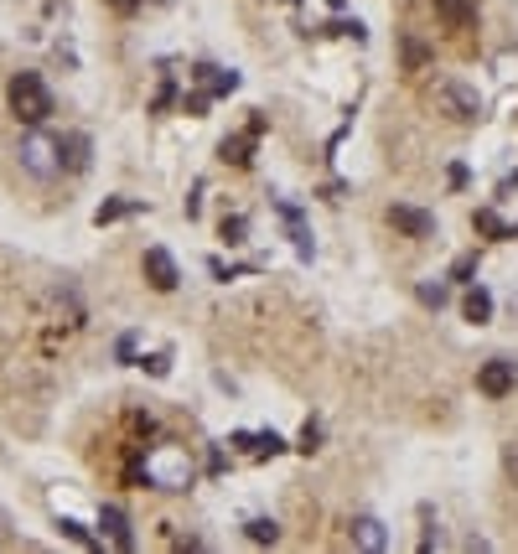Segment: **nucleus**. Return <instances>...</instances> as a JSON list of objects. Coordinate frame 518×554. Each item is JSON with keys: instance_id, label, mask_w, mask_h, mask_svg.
<instances>
[{"instance_id": "obj_1", "label": "nucleus", "mask_w": 518, "mask_h": 554, "mask_svg": "<svg viewBox=\"0 0 518 554\" xmlns=\"http://www.w3.org/2000/svg\"><path fill=\"white\" fill-rule=\"evenodd\" d=\"M135 477L146 487H161V493H187L192 487V462L177 446H155V451H146V462L135 466Z\"/></svg>"}, {"instance_id": "obj_2", "label": "nucleus", "mask_w": 518, "mask_h": 554, "mask_svg": "<svg viewBox=\"0 0 518 554\" xmlns=\"http://www.w3.org/2000/svg\"><path fill=\"white\" fill-rule=\"evenodd\" d=\"M16 155H21V171H27L31 182L47 186V182H58L62 177V146H58V135H47L42 124H27Z\"/></svg>"}, {"instance_id": "obj_3", "label": "nucleus", "mask_w": 518, "mask_h": 554, "mask_svg": "<svg viewBox=\"0 0 518 554\" xmlns=\"http://www.w3.org/2000/svg\"><path fill=\"white\" fill-rule=\"evenodd\" d=\"M5 99H11V115L21 124H47V115H52V93L36 73H16L5 83Z\"/></svg>"}, {"instance_id": "obj_4", "label": "nucleus", "mask_w": 518, "mask_h": 554, "mask_svg": "<svg viewBox=\"0 0 518 554\" xmlns=\"http://www.w3.org/2000/svg\"><path fill=\"white\" fill-rule=\"evenodd\" d=\"M435 104H441V115H451L461 124L482 120V93L472 89V83H461V78H441L435 83Z\"/></svg>"}, {"instance_id": "obj_5", "label": "nucleus", "mask_w": 518, "mask_h": 554, "mask_svg": "<svg viewBox=\"0 0 518 554\" xmlns=\"http://www.w3.org/2000/svg\"><path fill=\"white\" fill-rule=\"evenodd\" d=\"M514 384H518V363H514V358H492V363H482V368H477V389H482L488 400L514 394Z\"/></svg>"}, {"instance_id": "obj_6", "label": "nucleus", "mask_w": 518, "mask_h": 554, "mask_svg": "<svg viewBox=\"0 0 518 554\" xmlns=\"http://www.w3.org/2000/svg\"><path fill=\"white\" fill-rule=\"evenodd\" d=\"M389 223H394L404 239H430V233H435V218H430L426 208H410V202H394V208H389Z\"/></svg>"}, {"instance_id": "obj_7", "label": "nucleus", "mask_w": 518, "mask_h": 554, "mask_svg": "<svg viewBox=\"0 0 518 554\" xmlns=\"http://www.w3.org/2000/svg\"><path fill=\"white\" fill-rule=\"evenodd\" d=\"M347 534H353V550H368V554L389 550V528L379 524L373 513H363V518H353V524H347Z\"/></svg>"}, {"instance_id": "obj_8", "label": "nucleus", "mask_w": 518, "mask_h": 554, "mask_svg": "<svg viewBox=\"0 0 518 554\" xmlns=\"http://www.w3.org/2000/svg\"><path fill=\"white\" fill-rule=\"evenodd\" d=\"M259 135H265V120H254L244 130V135H228V140H223V146H218V155H223V161H228V166H249V161H254V140H259Z\"/></svg>"}, {"instance_id": "obj_9", "label": "nucleus", "mask_w": 518, "mask_h": 554, "mask_svg": "<svg viewBox=\"0 0 518 554\" xmlns=\"http://www.w3.org/2000/svg\"><path fill=\"white\" fill-rule=\"evenodd\" d=\"M146 280H151V290H177V259L166 254V249H146Z\"/></svg>"}, {"instance_id": "obj_10", "label": "nucleus", "mask_w": 518, "mask_h": 554, "mask_svg": "<svg viewBox=\"0 0 518 554\" xmlns=\"http://www.w3.org/2000/svg\"><path fill=\"white\" fill-rule=\"evenodd\" d=\"M99 528H104V534H109V544H115V550H135V534H130V518H124V508H115V503H104V508H99Z\"/></svg>"}, {"instance_id": "obj_11", "label": "nucleus", "mask_w": 518, "mask_h": 554, "mask_svg": "<svg viewBox=\"0 0 518 554\" xmlns=\"http://www.w3.org/2000/svg\"><path fill=\"white\" fill-rule=\"evenodd\" d=\"M62 166L68 171H89V155H93V140L84 135V130H73V135H62Z\"/></svg>"}, {"instance_id": "obj_12", "label": "nucleus", "mask_w": 518, "mask_h": 554, "mask_svg": "<svg viewBox=\"0 0 518 554\" xmlns=\"http://www.w3.org/2000/svg\"><path fill=\"white\" fill-rule=\"evenodd\" d=\"M192 78L213 93V99H218V93H234V89H239V73H234V67L223 73V67H213V62H197V67H192Z\"/></svg>"}, {"instance_id": "obj_13", "label": "nucleus", "mask_w": 518, "mask_h": 554, "mask_svg": "<svg viewBox=\"0 0 518 554\" xmlns=\"http://www.w3.org/2000/svg\"><path fill=\"white\" fill-rule=\"evenodd\" d=\"M275 213L285 218V228H291V239H296V254H301V259H311V233H306V223H301V208L280 197V202H275Z\"/></svg>"}, {"instance_id": "obj_14", "label": "nucleus", "mask_w": 518, "mask_h": 554, "mask_svg": "<svg viewBox=\"0 0 518 554\" xmlns=\"http://www.w3.org/2000/svg\"><path fill=\"white\" fill-rule=\"evenodd\" d=\"M435 16H441L451 31H466L477 21V5H472V0H435Z\"/></svg>"}, {"instance_id": "obj_15", "label": "nucleus", "mask_w": 518, "mask_h": 554, "mask_svg": "<svg viewBox=\"0 0 518 554\" xmlns=\"http://www.w3.org/2000/svg\"><path fill=\"white\" fill-rule=\"evenodd\" d=\"M461 316H466L472 327H482V321H492V296L482 290V285H472V290L461 296Z\"/></svg>"}, {"instance_id": "obj_16", "label": "nucleus", "mask_w": 518, "mask_h": 554, "mask_svg": "<svg viewBox=\"0 0 518 554\" xmlns=\"http://www.w3.org/2000/svg\"><path fill=\"white\" fill-rule=\"evenodd\" d=\"M140 208H146V202H135V197H109V202H99L93 223H99V228H109V223H120V218H135Z\"/></svg>"}, {"instance_id": "obj_17", "label": "nucleus", "mask_w": 518, "mask_h": 554, "mask_svg": "<svg viewBox=\"0 0 518 554\" xmlns=\"http://www.w3.org/2000/svg\"><path fill=\"white\" fill-rule=\"evenodd\" d=\"M472 228H477L482 239H518V223H503V218L492 213V208H477V218H472Z\"/></svg>"}, {"instance_id": "obj_18", "label": "nucleus", "mask_w": 518, "mask_h": 554, "mask_svg": "<svg viewBox=\"0 0 518 554\" xmlns=\"http://www.w3.org/2000/svg\"><path fill=\"white\" fill-rule=\"evenodd\" d=\"M234 440H239V446H249V456H280V451H285V440H280L275 431H259V435H234Z\"/></svg>"}, {"instance_id": "obj_19", "label": "nucleus", "mask_w": 518, "mask_h": 554, "mask_svg": "<svg viewBox=\"0 0 518 554\" xmlns=\"http://www.w3.org/2000/svg\"><path fill=\"white\" fill-rule=\"evenodd\" d=\"M244 233H249V218L244 213H234V218H223V223H218V239H223L228 249L244 244Z\"/></svg>"}, {"instance_id": "obj_20", "label": "nucleus", "mask_w": 518, "mask_h": 554, "mask_svg": "<svg viewBox=\"0 0 518 554\" xmlns=\"http://www.w3.org/2000/svg\"><path fill=\"white\" fill-rule=\"evenodd\" d=\"M244 534H249V544H275V539H280V524H275V518H249Z\"/></svg>"}, {"instance_id": "obj_21", "label": "nucleus", "mask_w": 518, "mask_h": 554, "mask_svg": "<svg viewBox=\"0 0 518 554\" xmlns=\"http://www.w3.org/2000/svg\"><path fill=\"white\" fill-rule=\"evenodd\" d=\"M415 296H420V306H430V311H441L446 306V301H451V285H441V280H435V285H420V290H415Z\"/></svg>"}, {"instance_id": "obj_22", "label": "nucleus", "mask_w": 518, "mask_h": 554, "mask_svg": "<svg viewBox=\"0 0 518 554\" xmlns=\"http://www.w3.org/2000/svg\"><path fill=\"white\" fill-rule=\"evenodd\" d=\"M472 275H477V254H457V259H451V275H446V280L472 285Z\"/></svg>"}, {"instance_id": "obj_23", "label": "nucleus", "mask_w": 518, "mask_h": 554, "mask_svg": "<svg viewBox=\"0 0 518 554\" xmlns=\"http://www.w3.org/2000/svg\"><path fill=\"white\" fill-rule=\"evenodd\" d=\"M58 528L68 534V539H73V544H78V550H99V539H93V534H89L84 524H73V518H62Z\"/></svg>"}, {"instance_id": "obj_24", "label": "nucleus", "mask_w": 518, "mask_h": 554, "mask_svg": "<svg viewBox=\"0 0 518 554\" xmlns=\"http://www.w3.org/2000/svg\"><path fill=\"white\" fill-rule=\"evenodd\" d=\"M140 368L151 373V378H166V373H171V352H151V358H140Z\"/></svg>"}, {"instance_id": "obj_25", "label": "nucleus", "mask_w": 518, "mask_h": 554, "mask_svg": "<svg viewBox=\"0 0 518 554\" xmlns=\"http://www.w3.org/2000/svg\"><path fill=\"white\" fill-rule=\"evenodd\" d=\"M316 446H322V425H316V420H306V431H301V446H296V451H306V456H311Z\"/></svg>"}, {"instance_id": "obj_26", "label": "nucleus", "mask_w": 518, "mask_h": 554, "mask_svg": "<svg viewBox=\"0 0 518 554\" xmlns=\"http://www.w3.org/2000/svg\"><path fill=\"white\" fill-rule=\"evenodd\" d=\"M208 104H213V93H208V89H197V93H187V99H182V109H187V115H203Z\"/></svg>"}, {"instance_id": "obj_27", "label": "nucleus", "mask_w": 518, "mask_h": 554, "mask_svg": "<svg viewBox=\"0 0 518 554\" xmlns=\"http://www.w3.org/2000/svg\"><path fill=\"white\" fill-rule=\"evenodd\" d=\"M420 62H426V47L410 36V42H404V67H420Z\"/></svg>"}, {"instance_id": "obj_28", "label": "nucleus", "mask_w": 518, "mask_h": 554, "mask_svg": "<svg viewBox=\"0 0 518 554\" xmlns=\"http://www.w3.org/2000/svg\"><path fill=\"white\" fill-rule=\"evenodd\" d=\"M171 99H177V83H171V73H166V78H161V93H155V104H151V109H166Z\"/></svg>"}, {"instance_id": "obj_29", "label": "nucleus", "mask_w": 518, "mask_h": 554, "mask_svg": "<svg viewBox=\"0 0 518 554\" xmlns=\"http://www.w3.org/2000/svg\"><path fill=\"white\" fill-rule=\"evenodd\" d=\"M503 471L518 482V440H508V446H503Z\"/></svg>"}, {"instance_id": "obj_30", "label": "nucleus", "mask_w": 518, "mask_h": 554, "mask_svg": "<svg viewBox=\"0 0 518 554\" xmlns=\"http://www.w3.org/2000/svg\"><path fill=\"white\" fill-rule=\"evenodd\" d=\"M115 358H120V363H130V358H135V337H120V342H115Z\"/></svg>"}, {"instance_id": "obj_31", "label": "nucleus", "mask_w": 518, "mask_h": 554, "mask_svg": "<svg viewBox=\"0 0 518 554\" xmlns=\"http://www.w3.org/2000/svg\"><path fill=\"white\" fill-rule=\"evenodd\" d=\"M104 5H109V11H120V16H135V11H140V0H104Z\"/></svg>"}]
</instances>
